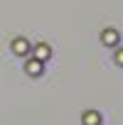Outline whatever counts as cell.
Here are the masks:
<instances>
[{
	"instance_id": "cell-2",
	"label": "cell",
	"mask_w": 123,
	"mask_h": 125,
	"mask_svg": "<svg viewBox=\"0 0 123 125\" xmlns=\"http://www.w3.org/2000/svg\"><path fill=\"white\" fill-rule=\"evenodd\" d=\"M25 71H27V76H32V79L42 76V74H44V61H39V59H30L27 64H25Z\"/></svg>"
},
{
	"instance_id": "cell-3",
	"label": "cell",
	"mask_w": 123,
	"mask_h": 125,
	"mask_svg": "<svg viewBox=\"0 0 123 125\" xmlns=\"http://www.w3.org/2000/svg\"><path fill=\"white\" fill-rule=\"evenodd\" d=\"M32 54H35V59L47 61V59L52 56V47H49L47 42H39V44H35V47H32Z\"/></svg>"
},
{
	"instance_id": "cell-5",
	"label": "cell",
	"mask_w": 123,
	"mask_h": 125,
	"mask_svg": "<svg viewBox=\"0 0 123 125\" xmlns=\"http://www.w3.org/2000/svg\"><path fill=\"white\" fill-rule=\"evenodd\" d=\"M81 123H84V125H101V113H98V110H84Z\"/></svg>"
},
{
	"instance_id": "cell-1",
	"label": "cell",
	"mask_w": 123,
	"mask_h": 125,
	"mask_svg": "<svg viewBox=\"0 0 123 125\" xmlns=\"http://www.w3.org/2000/svg\"><path fill=\"white\" fill-rule=\"evenodd\" d=\"M30 52H32V44H30L25 37H15V39H12V54H15V56H27Z\"/></svg>"
},
{
	"instance_id": "cell-6",
	"label": "cell",
	"mask_w": 123,
	"mask_h": 125,
	"mask_svg": "<svg viewBox=\"0 0 123 125\" xmlns=\"http://www.w3.org/2000/svg\"><path fill=\"white\" fill-rule=\"evenodd\" d=\"M113 59H116V64H118V66H123V49H116Z\"/></svg>"
},
{
	"instance_id": "cell-4",
	"label": "cell",
	"mask_w": 123,
	"mask_h": 125,
	"mask_svg": "<svg viewBox=\"0 0 123 125\" xmlns=\"http://www.w3.org/2000/svg\"><path fill=\"white\" fill-rule=\"evenodd\" d=\"M118 39H121V34H118L113 27H108V30H103V32H101V42H103L106 47H116V44H118Z\"/></svg>"
}]
</instances>
